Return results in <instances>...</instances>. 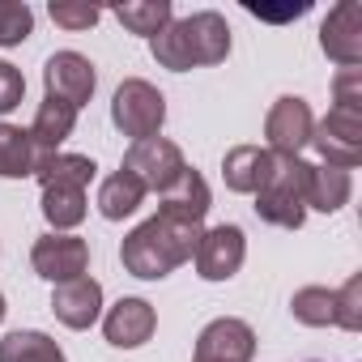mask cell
<instances>
[{
    "label": "cell",
    "mask_w": 362,
    "mask_h": 362,
    "mask_svg": "<svg viewBox=\"0 0 362 362\" xmlns=\"http://www.w3.org/2000/svg\"><path fill=\"white\" fill-rule=\"evenodd\" d=\"M205 235V222H192V218H179V214H166L158 209L153 218H145L136 230L124 235L119 243V260L132 277L141 281H162L170 277L179 264H188L197 243Z\"/></svg>",
    "instance_id": "6da1fadb"
},
{
    "label": "cell",
    "mask_w": 362,
    "mask_h": 362,
    "mask_svg": "<svg viewBox=\"0 0 362 362\" xmlns=\"http://www.w3.org/2000/svg\"><path fill=\"white\" fill-rule=\"evenodd\" d=\"M307 170H311V162L273 153V175L256 192V205H252L260 222L281 226V230H298L307 222V201H303L307 197Z\"/></svg>",
    "instance_id": "7a4b0ae2"
},
{
    "label": "cell",
    "mask_w": 362,
    "mask_h": 362,
    "mask_svg": "<svg viewBox=\"0 0 362 362\" xmlns=\"http://www.w3.org/2000/svg\"><path fill=\"white\" fill-rule=\"evenodd\" d=\"M111 124H115L124 136H132V141L158 136L162 124H166V98H162V90L149 86L145 77L119 81V90H115V98H111Z\"/></svg>",
    "instance_id": "3957f363"
},
{
    "label": "cell",
    "mask_w": 362,
    "mask_h": 362,
    "mask_svg": "<svg viewBox=\"0 0 362 362\" xmlns=\"http://www.w3.org/2000/svg\"><path fill=\"white\" fill-rule=\"evenodd\" d=\"M119 170H128L132 179H141V188L145 192H166L179 175L188 170V162H184V149H179L175 141H166V136H149V141H132L128 149H124V166Z\"/></svg>",
    "instance_id": "277c9868"
},
{
    "label": "cell",
    "mask_w": 362,
    "mask_h": 362,
    "mask_svg": "<svg viewBox=\"0 0 362 362\" xmlns=\"http://www.w3.org/2000/svg\"><path fill=\"white\" fill-rule=\"evenodd\" d=\"M311 145L320 149L324 166L354 170L362 162V107H328L311 132Z\"/></svg>",
    "instance_id": "5b68a950"
},
{
    "label": "cell",
    "mask_w": 362,
    "mask_h": 362,
    "mask_svg": "<svg viewBox=\"0 0 362 362\" xmlns=\"http://www.w3.org/2000/svg\"><path fill=\"white\" fill-rule=\"evenodd\" d=\"M311 132H315V115H311L307 98H298V94L277 98L264 115V136H269L264 149L277 158H298L311 145Z\"/></svg>",
    "instance_id": "8992f818"
},
{
    "label": "cell",
    "mask_w": 362,
    "mask_h": 362,
    "mask_svg": "<svg viewBox=\"0 0 362 362\" xmlns=\"http://www.w3.org/2000/svg\"><path fill=\"white\" fill-rule=\"evenodd\" d=\"M175 35H179V47H184V60L197 69V64H222L230 56V26L222 13L214 9H201L192 18H179L175 22Z\"/></svg>",
    "instance_id": "52a82bcc"
},
{
    "label": "cell",
    "mask_w": 362,
    "mask_h": 362,
    "mask_svg": "<svg viewBox=\"0 0 362 362\" xmlns=\"http://www.w3.org/2000/svg\"><path fill=\"white\" fill-rule=\"evenodd\" d=\"M192 260H197L201 281H230L243 269V260H247V235L235 222H222V226L201 235Z\"/></svg>",
    "instance_id": "ba28073f"
},
{
    "label": "cell",
    "mask_w": 362,
    "mask_h": 362,
    "mask_svg": "<svg viewBox=\"0 0 362 362\" xmlns=\"http://www.w3.org/2000/svg\"><path fill=\"white\" fill-rule=\"evenodd\" d=\"M30 264H35V273H39L43 281H52V286L73 281V277H86V269H90V243L77 239V235H56V230H52V235L35 239Z\"/></svg>",
    "instance_id": "9c48e42d"
},
{
    "label": "cell",
    "mask_w": 362,
    "mask_h": 362,
    "mask_svg": "<svg viewBox=\"0 0 362 362\" xmlns=\"http://www.w3.org/2000/svg\"><path fill=\"white\" fill-rule=\"evenodd\" d=\"M43 86H47V98H60L81 111L98 90V73L81 52H56L43 64Z\"/></svg>",
    "instance_id": "30bf717a"
},
{
    "label": "cell",
    "mask_w": 362,
    "mask_h": 362,
    "mask_svg": "<svg viewBox=\"0 0 362 362\" xmlns=\"http://www.w3.org/2000/svg\"><path fill=\"white\" fill-rule=\"evenodd\" d=\"M197 362H252L256 358V332L247 320L218 315L197 337Z\"/></svg>",
    "instance_id": "8fae6325"
},
{
    "label": "cell",
    "mask_w": 362,
    "mask_h": 362,
    "mask_svg": "<svg viewBox=\"0 0 362 362\" xmlns=\"http://www.w3.org/2000/svg\"><path fill=\"white\" fill-rule=\"evenodd\" d=\"M320 47L341 69L362 64V5L358 0H341L337 9H328V18L320 26Z\"/></svg>",
    "instance_id": "7c38bea8"
},
{
    "label": "cell",
    "mask_w": 362,
    "mask_h": 362,
    "mask_svg": "<svg viewBox=\"0 0 362 362\" xmlns=\"http://www.w3.org/2000/svg\"><path fill=\"white\" fill-rule=\"evenodd\" d=\"M52 311L64 328L73 332H86L90 324H98L103 315V286L94 277H73V281H60L52 290Z\"/></svg>",
    "instance_id": "4fadbf2b"
},
{
    "label": "cell",
    "mask_w": 362,
    "mask_h": 362,
    "mask_svg": "<svg viewBox=\"0 0 362 362\" xmlns=\"http://www.w3.org/2000/svg\"><path fill=\"white\" fill-rule=\"evenodd\" d=\"M158 328V311L145 303V298H119L107 315H103V337L115 345V349H136L153 337Z\"/></svg>",
    "instance_id": "5bb4252c"
},
{
    "label": "cell",
    "mask_w": 362,
    "mask_h": 362,
    "mask_svg": "<svg viewBox=\"0 0 362 362\" xmlns=\"http://www.w3.org/2000/svg\"><path fill=\"white\" fill-rule=\"evenodd\" d=\"M73 128H77V107H69L60 98H43L39 111H35V124L26 128L30 141H35V166L52 153H60V145L73 136Z\"/></svg>",
    "instance_id": "9a60e30c"
},
{
    "label": "cell",
    "mask_w": 362,
    "mask_h": 362,
    "mask_svg": "<svg viewBox=\"0 0 362 362\" xmlns=\"http://www.w3.org/2000/svg\"><path fill=\"white\" fill-rule=\"evenodd\" d=\"M273 175V153L264 145H235L226 158H222V179L230 192H243V197H256Z\"/></svg>",
    "instance_id": "2e32d148"
},
{
    "label": "cell",
    "mask_w": 362,
    "mask_h": 362,
    "mask_svg": "<svg viewBox=\"0 0 362 362\" xmlns=\"http://www.w3.org/2000/svg\"><path fill=\"white\" fill-rule=\"evenodd\" d=\"M349 192H354V175L341 170V166H311L307 170V209H320V214H337L341 205H349Z\"/></svg>",
    "instance_id": "e0dca14e"
},
{
    "label": "cell",
    "mask_w": 362,
    "mask_h": 362,
    "mask_svg": "<svg viewBox=\"0 0 362 362\" xmlns=\"http://www.w3.org/2000/svg\"><path fill=\"white\" fill-rule=\"evenodd\" d=\"M209 205H214V197H209L205 175L188 166V170H184V175H179L175 184L162 192V205H158V209H166V214H179V218H192V222H205Z\"/></svg>",
    "instance_id": "ac0fdd59"
},
{
    "label": "cell",
    "mask_w": 362,
    "mask_h": 362,
    "mask_svg": "<svg viewBox=\"0 0 362 362\" xmlns=\"http://www.w3.org/2000/svg\"><path fill=\"white\" fill-rule=\"evenodd\" d=\"M145 197L149 192L141 188V179H132L128 170H115V175L103 179V188H98V214L107 222H124V218H132L145 205Z\"/></svg>",
    "instance_id": "d6986e66"
},
{
    "label": "cell",
    "mask_w": 362,
    "mask_h": 362,
    "mask_svg": "<svg viewBox=\"0 0 362 362\" xmlns=\"http://www.w3.org/2000/svg\"><path fill=\"white\" fill-rule=\"evenodd\" d=\"M94 175H98V166L86 153H52V158H43L35 166V179H39L43 188H56V184H64V188H90Z\"/></svg>",
    "instance_id": "ffe728a7"
},
{
    "label": "cell",
    "mask_w": 362,
    "mask_h": 362,
    "mask_svg": "<svg viewBox=\"0 0 362 362\" xmlns=\"http://www.w3.org/2000/svg\"><path fill=\"white\" fill-rule=\"evenodd\" d=\"M86 214H90V205H86V188H64V184L43 188V218H47V226H52L56 235L77 230V226L86 222Z\"/></svg>",
    "instance_id": "44dd1931"
},
{
    "label": "cell",
    "mask_w": 362,
    "mask_h": 362,
    "mask_svg": "<svg viewBox=\"0 0 362 362\" xmlns=\"http://www.w3.org/2000/svg\"><path fill=\"white\" fill-rule=\"evenodd\" d=\"M0 362H64V349L39 328H18L0 341Z\"/></svg>",
    "instance_id": "7402d4cb"
},
{
    "label": "cell",
    "mask_w": 362,
    "mask_h": 362,
    "mask_svg": "<svg viewBox=\"0 0 362 362\" xmlns=\"http://www.w3.org/2000/svg\"><path fill=\"white\" fill-rule=\"evenodd\" d=\"M35 175V141L26 128L0 119V179H26Z\"/></svg>",
    "instance_id": "603a6c76"
},
{
    "label": "cell",
    "mask_w": 362,
    "mask_h": 362,
    "mask_svg": "<svg viewBox=\"0 0 362 362\" xmlns=\"http://www.w3.org/2000/svg\"><path fill=\"white\" fill-rule=\"evenodd\" d=\"M290 315H294L298 324H307V328H328V324H337V290H328V286H303V290H294Z\"/></svg>",
    "instance_id": "cb8c5ba5"
},
{
    "label": "cell",
    "mask_w": 362,
    "mask_h": 362,
    "mask_svg": "<svg viewBox=\"0 0 362 362\" xmlns=\"http://www.w3.org/2000/svg\"><path fill=\"white\" fill-rule=\"evenodd\" d=\"M115 18H119V26L128 35L153 39L166 22H175V9H170V0H132V5H119L115 9Z\"/></svg>",
    "instance_id": "d4e9b609"
},
{
    "label": "cell",
    "mask_w": 362,
    "mask_h": 362,
    "mask_svg": "<svg viewBox=\"0 0 362 362\" xmlns=\"http://www.w3.org/2000/svg\"><path fill=\"white\" fill-rule=\"evenodd\" d=\"M35 35V13L26 0H0V47H18Z\"/></svg>",
    "instance_id": "484cf974"
},
{
    "label": "cell",
    "mask_w": 362,
    "mask_h": 362,
    "mask_svg": "<svg viewBox=\"0 0 362 362\" xmlns=\"http://www.w3.org/2000/svg\"><path fill=\"white\" fill-rule=\"evenodd\" d=\"M337 328H345V332L362 328V277L358 273L337 290Z\"/></svg>",
    "instance_id": "4316f807"
},
{
    "label": "cell",
    "mask_w": 362,
    "mask_h": 362,
    "mask_svg": "<svg viewBox=\"0 0 362 362\" xmlns=\"http://www.w3.org/2000/svg\"><path fill=\"white\" fill-rule=\"evenodd\" d=\"M98 9L94 5H77V0H52V22L56 26H64V30H90V26H98Z\"/></svg>",
    "instance_id": "83f0119b"
},
{
    "label": "cell",
    "mask_w": 362,
    "mask_h": 362,
    "mask_svg": "<svg viewBox=\"0 0 362 362\" xmlns=\"http://www.w3.org/2000/svg\"><path fill=\"white\" fill-rule=\"evenodd\" d=\"M22 98H26L22 69H13L9 60H0V115H9L13 107H22Z\"/></svg>",
    "instance_id": "f1b7e54d"
},
{
    "label": "cell",
    "mask_w": 362,
    "mask_h": 362,
    "mask_svg": "<svg viewBox=\"0 0 362 362\" xmlns=\"http://www.w3.org/2000/svg\"><path fill=\"white\" fill-rule=\"evenodd\" d=\"M332 107H362V69H341L332 77Z\"/></svg>",
    "instance_id": "f546056e"
},
{
    "label": "cell",
    "mask_w": 362,
    "mask_h": 362,
    "mask_svg": "<svg viewBox=\"0 0 362 362\" xmlns=\"http://www.w3.org/2000/svg\"><path fill=\"white\" fill-rule=\"evenodd\" d=\"M5 311H9V307H5V294H0V320H5Z\"/></svg>",
    "instance_id": "4dcf8cb0"
},
{
    "label": "cell",
    "mask_w": 362,
    "mask_h": 362,
    "mask_svg": "<svg viewBox=\"0 0 362 362\" xmlns=\"http://www.w3.org/2000/svg\"><path fill=\"white\" fill-rule=\"evenodd\" d=\"M192 362H197V358H192Z\"/></svg>",
    "instance_id": "1f68e13d"
}]
</instances>
